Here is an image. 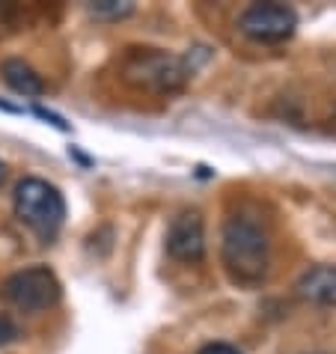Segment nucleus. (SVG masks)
Masks as SVG:
<instances>
[{"label":"nucleus","instance_id":"12","mask_svg":"<svg viewBox=\"0 0 336 354\" xmlns=\"http://www.w3.org/2000/svg\"><path fill=\"white\" fill-rule=\"evenodd\" d=\"M3 179H6V167H3V161H0V185H3Z\"/></svg>","mask_w":336,"mask_h":354},{"label":"nucleus","instance_id":"11","mask_svg":"<svg viewBox=\"0 0 336 354\" xmlns=\"http://www.w3.org/2000/svg\"><path fill=\"white\" fill-rule=\"evenodd\" d=\"M200 354H241V351L232 348V346H226V342H214V346H205Z\"/></svg>","mask_w":336,"mask_h":354},{"label":"nucleus","instance_id":"3","mask_svg":"<svg viewBox=\"0 0 336 354\" xmlns=\"http://www.w3.org/2000/svg\"><path fill=\"white\" fill-rule=\"evenodd\" d=\"M122 75L125 81L149 93H176L187 81V68L179 57L155 51V48H134L122 63Z\"/></svg>","mask_w":336,"mask_h":354},{"label":"nucleus","instance_id":"10","mask_svg":"<svg viewBox=\"0 0 336 354\" xmlns=\"http://www.w3.org/2000/svg\"><path fill=\"white\" fill-rule=\"evenodd\" d=\"M21 337V330H18V324L12 319L0 316V346H9V342H15Z\"/></svg>","mask_w":336,"mask_h":354},{"label":"nucleus","instance_id":"4","mask_svg":"<svg viewBox=\"0 0 336 354\" xmlns=\"http://www.w3.org/2000/svg\"><path fill=\"white\" fill-rule=\"evenodd\" d=\"M0 292H3V298L18 310L42 313V310H51L54 304L60 301L63 286L48 265H33V268L15 271L12 277H6Z\"/></svg>","mask_w":336,"mask_h":354},{"label":"nucleus","instance_id":"9","mask_svg":"<svg viewBox=\"0 0 336 354\" xmlns=\"http://www.w3.org/2000/svg\"><path fill=\"white\" fill-rule=\"evenodd\" d=\"M90 12L95 18H125L134 12V3H125V0H95V3H90Z\"/></svg>","mask_w":336,"mask_h":354},{"label":"nucleus","instance_id":"1","mask_svg":"<svg viewBox=\"0 0 336 354\" xmlns=\"http://www.w3.org/2000/svg\"><path fill=\"white\" fill-rule=\"evenodd\" d=\"M221 257L230 277L239 286H259L268 277V265H271L268 235L250 218H230L223 226Z\"/></svg>","mask_w":336,"mask_h":354},{"label":"nucleus","instance_id":"2","mask_svg":"<svg viewBox=\"0 0 336 354\" xmlns=\"http://www.w3.org/2000/svg\"><path fill=\"white\" fill-rule=\"evenodd\" d=\"M15 214L24 226H30L42 239H54L66 221V200L63 194L45 179H21L15 188Z\"/></svg>","mask_w":336,"mask_h":354},{"label":"nucleus","instance_id":"7","mask_svg":"<svg viewBox=\"0 0 336 354\" xmlns=\"http://www.w3.org/2000/svg\"><path fill=\"white\" fill-rule=\"evenodd\" d=\"M295 295L301 301L319 304V307H336V265H315L295 283Z\"/></svg>","mask_w":336,"mask_h":354},{"label":"nucleus","instance_id":"8","mask_svg":"<svg viewBox=\"0 0 336 354\" xmlns=\"http://www.w3.org/2000/svg\"><path fill=\"white\" fill-rule=\"evenodd\" d=\"M0 75H3V81H6L9 90L18 93V95H24V98H39L45 93L42 77H39L24 60H6L3 66H0Z\"/></svg>","mask_w":336,"mask_h":354},{"label":"nucleus","instance_id":"6","mask_svg":"<svg viewBox=\"0 0 336 354\" xmlns=\"http://www.w3.org/2000/svg\"><path fill=\"white\" fill-rule=\"evenodd\" d=\"M167 253L176 262H203L205 257V223L196 209H185L170 221Z\"/></svg>","mask_w":336,"mask_h":354},{"label":"nucleus","instance_id":"5","mask_svg":"<svg viewBox=\"0 0 336 354\" xmlns=\"http://www.w3.org/2000/svg\"><path fill=\"white\" fill-rule=\"evenodd\" d=\"M295 27L298 15L283 3H253L239 15V30L253 42H286Z\"/></svg>","mask_w":336,"mask_h":354}]
</instances>
